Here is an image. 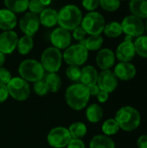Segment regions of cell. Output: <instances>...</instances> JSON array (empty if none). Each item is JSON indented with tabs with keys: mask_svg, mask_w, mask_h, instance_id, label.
<instances>
[{
	"mask_svg": "<svg viewBox=\"0 0 147 148\" xmlns=\"http://www.w3.org/2000/svg\"><path fill=\"white\" fill-rule=\"evenodd\" d=\"M98 75H99L98 71L94 66L87 65L81 69L80 82L81 84L89 87L91 85L97 84Z\"/></svg>",
	"mask_w": 147,
	"mask_h": 148,
	"instance_id": "obj_20",
	"label": "cell"
},
{
	"mask_svg": "<svg viewBox=\"0 0 147 148\" xmlns=\"http://www.w3.org/2000/svg\"><path fill=\"white\" fill-rule=\"evenodd\" d=\"M44 81L51 93L58 92L62 87V80L56 73H48Z\"/></svg>",
	"mask_w": 147,
	"mask_h": 148,
	"instance_id": "obj_28",
	"label": "cell"
},
{
	"mask_svg": "<svg viewBox=\"0 0 147 148\" xmlns=\"http://www.w3.org/2000/svg\"><path fill=\"white\" fill-rule=\"evenodd\" d=\"M41 64L48 73H56L60 70L62 63V54L55 47H49L41 56Z\"/></svg>",
	"mask_w": 147,
	"mask_h": 148,
	"instance_id": "obj_5",
	"label": "cell"
},
{
	"mask_svg": "<svg viewBox=\"0 0 147 148\" xmlns=\"http://www.w3.org/2000/svg\"><path fill=\"white\" fill-rule=\"evenodd\" d=\"M120 128L117 121L114 120V118H110V119L106 120L101 126V130H102L103 134L109 136V137L115 135L120 131Z\"/></svg>",
	"mask_w": 147,
	"mask_h": 148,
	"instance_id": "obj_30",
	"label": "cell"
},
{
	"mask_svg": "<svg viewBox=\"0 0 147 148\" xmlns=\"http://www.w3.org/2000/svg\"><path fill=\"white\" fill-rule=\"evenodd\" d=\"M68 132L72 139H82L88 133V127L85 123L81 121H76L72 123L68 127Z\"/></svg>",
	"mask_w": 147,
	"mask_h": 148,
	"instance_id": "obj_27",
	"label": "cell"
},
{
	"mask_svg": "<svg viewBox=\"0 0 147 148\" xmlns=\"http://www.w3.org/2000/svg\"><path fill=\"white\" fill-rule=\"evenodd\" d=\"M33 47H34V41H33L32 36L24 35L21 38H18L16 49L20 55L22 56L28 55L32 50Z\"/></svg>",
	"mask_w": 147,
	"mask_h": 148,
	"instance_id": "obj_26",
	"label": "cell"
},
{
	"mask_svg": "<svg viewBox=\"0 0 147 148\" xmlns=\"http://www.w3.org/2000/svg\"><path fill=\"white\" fill-rule=\"evenodd\" d=\"M121 1V0H120ZM122 1H127V0H122Z\"/></svg>",
	"mask_w": 147,
	"mask_h": 148,
	"instance_id": "obj_47",
	"label": "cell"
},
{
	"mask_svg": "<svg viewBox=\"0 0 147 148\" xmlns=\"http://www.w3.org/2000/svg\"><path fill=\"white\" fill-rule=\"evenodd\" d=\"M40 24L46 28L55 27L58 23V11L51 8H45L39 14Z\"/></svg>",
	"mask_w": 147,
	"mask_h": 148,
	"instance_id": "obj_19",
	"label": "cell"
},
{
	"mask_svg": "<svg viewBox=\"0 0 147 148\" xmlns=\"http://www.w3.org/2000/svg\"><path fill=\"white\" fill-rule=\"evenodd\" d=\"M9 91L7 86L4 84H0V103L6 101L9 98Z\"/></svg>",
	"mask_w": 147,
	"mask_h": 148,
	"instance_id": "obj_40",
	"label": "cell"
},
{
	"mask_svg": "<svg viewBox=\"0 0 147 148\" xmlns=\"http://www.w3.org/2000/svg\"><path fill=\"white\" fill-rule=\"evenodd\" d=\"M104 110L101 105L97 103H92L87 106L86 117L90 123H98L103 118Z\"/></svg>",
	"mask_w": 147,
	"mask_h": 148,
	"instance_id": "obj_21",
	"label": "cell"
},
{
	"mask_svg": "<svg viewBox=\"0 0 147 148\" xmlns=\"http://www.w3.org/2000/svg\"><path fill=\"white\" fill-rule=\"evenodd\" d=\"M17 41L18 36L15 31H3L0 34V52L4 55L11 54L16 49Z\"/></svg>",
	"mask_w": 147,
	"mask_h": 148,
	"instance_id": "obj_14",
	"label": "cell"
},
{
	"mask_svg": "<svg viewBox=\"0 0 147 148\" xmlns=\"http://www.w3.org/2000/svg\"><path fill=\"white\" fill-rule=\"evenodd\" d=\"M145 28H146V30L147 31V18H146V23H145Z\"/></svg>",
	"mask_w": 147,
	"mask_h": 148,
	"instance_id": "obj_46",
	"label": "cell"
},
{
	"mask_svg": "<svg viewBox=\"0 0 147 148\" xmlns=\"http://www.w3.org/2000/svg\"><path fill=\"white\" fill-rule=\"evenodd\" d=\"M21 31L29 36H33L40 27L39 16L31 12H26L19 21Z\"/></svg>",
	"mask_w": 147,
	"mask_h": 148,
	"instance_id": "obj_11",
	"label": "cell"
},
{
	"mask_svg": "<svg viewBox=\"0 0 147 148\" xmlns=\"http://www.w3.org/2000/svg\"><path fill=\"white\" fill-rule=\"evenodd\" d=\"M138 148H147V134L140 135L137 140Z\"/></svg>",
	"mask_w": 147,
	"mask_h": 148,
	"instance_id": "obj_42",
	"label": "cell"
},
{
	"mask_svg": "<svg viewBox=\"0 0 147 148\" xmlns=\"http://www.w3.org/2000/svg\"><path fill=\"white\" fill-rule=\"evenodd\" d=\"M103 32L107 37L110 38L119 37L123 33L121 23L118 22H110L109 23L105 25Z\"/></svg>",
	"mask_w": 147,
	"mask_h": 148,
	"instance_id": "obj_29",
	"label": "cell"
},
{
	"mask_svg": "<svg viewBox=\"0 0 147 148\" xmlns=\"http://www.w3.org/2000/svg\"><path fill=\"white\" fill-rule=\"evenodd\" d=\"M115 53L107 48L101 49L95 57L96 65L101 70L110 69L115 64Z\"/></svg>",
	"mask_w": 147,
	"mask_h": 148,
	"instance_id": "obj_15",
	"label": "cell"
},
{
	"mask_svg": "<svg viewBox=\"0 0 147 148\" xmlns=\"http://www.w3.org/2000/svg\"><path fill=\"white\" fill-rule=\"evenodd\" d=\"M106 23L104 16L97 12V11H91L82 17L81 26L84 29L88 35H101L105 28Z\"/></svg>",
	"mask_w": 147,
	"mask_h": 148,
	"instance_id": "obj_7",
	"label": "cell"
},
{
	"mask_svg": "<svg viewBox=\"0 0 147 148\" xmlns=\"http://www.w3.org/2000/svg\"><path fill=\"white\" fill-rule=\"evenodd\" d=\"M67 148H86L85 143L81 139H71L67 145Z\"/></svg>",
	"mask_w": 147,
	"mask_h": 148,
	"instance_id": "obj_39",
	"label": "cell"
},
{
	"mask_svg": "<svg viewBox=\"0 0 147 148\" xmlns=\"http://www.w3.org/2000/svg\"><path fill=\"white\" fill-rule=\"evenodd\" d=\"M29 0H3V3L9 10L14 13H22L28 10Z\"/></svg>",
	"mask_w": 147,
	"mask_h": 148,
	"instance_id": "obj_25",
	"label": "cell"
},
{
	"mask_svg": "<svg viewBox=\"0 0 147 148\" xmlns=\"http://www.w3.org/2000/svg\"><path fill=\"white\" fill-rule=\"evenodd\" d=\"M136 56L133 42L124 41L119 44L116 49L115 57L123 62H130Z\"/></svg>",
	"mask_w": 147,
	"mask_h": 148,
	"instance_id": "obj_17",
	"label": "cell"
},
{
	"mask_svg": "<svg viewBox=\"0 0 147 148\" xmlns=\"http://www.w3.org/2000/svg\"><path fill=\"white\" fill-rule=\"evenodd\" d=\"M11 73L10 70L3 67H0V84H4L7 85L9 82L11 80Z\"/></svg>",
	"mask_w": 147,
	"mask_h": 148,
	"instance_id": "obj_37",
	"label": "cell"
},
{
	"mask_svg": "<svg viewBox=\"0 0 147 148\" xmlns=\"http://www.w3.org/2000/svg\"><path fill=\"white\" fill-rule=\"evenodd\" d=\"M81 10L75 4H68L58 11V23L60 27L70 31L81 26L82 20Z\"/></svg>",
	"mask_w": 147,
	"mask_h": 148,
	"instance_id": "obj_3",
	"label": "cell"
},
{
	"mask_svg": "<svg viewBox=\"0 0 147 148\" xmlns=\"http://www.w3.org/2000/svg\"><path fill=\"white\" fill-rule=\"evenodd\" d=\"M50 41L53 44V47L60 50L66 49L71 44L72 36L68 30L62 27H58L51 32Z\"/></svg>",
	"mask_w": 147,
	"mask_h": 148,
	"instance_id": "obj_12",
	"label": "cell"
},
{
	"mask_svg": "<svg viewBox=\"0 0 147 148\" xmlns=\"http://www.w3.org/2000/svg\"><path fill=\"white\" fill-rule=\"evenodd\" d=\"M33 90L39 96H45L49 92V88H48V86H47L44 80H40V81H37V82H34Z\"/></svg>",
	"mask_w": 147,
	"mask_h": 148,
	"instance_id": "obj_34",
	"label": "cell"
},
{
	"mask_svg": "<svg viewBox=\"0 0 147 148\" xmlns=\"http://www.w3.org/2000/svg\"><path fill=\"white\" fill-rule=\"evenodd\" d=\"M29 1H30V0H29Z\"/></svg>",
	"mask_w": 147,
	"mask_h": 148,
	"instance_id": "obj_48",
	"label": "cell"
},
{
	"mask_svg": "<svg viewBox=\"0 0 147 148\" xmlns=\"http://www.w3.org/2000/svg\"><path fill=\"white\" fill-rule=\"evenodd\" d=\"M100 6L107 12H113L120 8V0H100Z\"/></svg>",
	"mask_w": 147,
	"mask_h": 148,
	"instance_id": "obj_32",
	"label": "cell"
},
{
	"mask_svg": "<svg viewBox=\"0 0 147 148\" xmlns=\"http://www.w3.org/2000/svg\"><path fill=\"white\" fill-rule=\"evenodd\" d=\"M88 92H89L90 96H96L98 95V93L100 92V90H101L97 84L91 85V86L88 87Z\"/></svg>",
	"mask_w": 147,
	"mask_h": 148,
	"instance_id": "obj_43",
	"label": "cell"
},
{
	"mask_svg": "<svg viewBox=\"0 0 147 148\" xmlns=\"http://www.w3.org/2000/svg\"><path fill=\"white\" fill-rule=\"evenodd\" d=\"M81 4L84 9L89 12L95 11V10L100 6V0H82Z\"/></svg>",
	"mask_w": 147,
	"mask_h": 148,
	"instance_id": "obj_36",
	"label": "cell"
},
{
	"mask_svg": "<svg viewBox=\"0 0 147 148\" xmlns=\"http://www.w3.org/2000/svg\"><path fill=\"white\" fill-rule=\"evenodd\" d=\"M4 62H5V55L0 52V67H3V65L4 64Z\"/></svg>",
	"mask_w": 147,
	"mask_h": 148,
	"instance_id": "obj_44",
	"label": "cell"
},
{
	"mask_svg": "<svg viewBox=\"0 0 147 148\" xmlns=\"http://www.w3.org/2000/svg\"><path fill=\"white\" fill-rule=\"evenodd\" d=\"M89 99L90 95L88 87L81 82L69 86L65 91V100L68 106L75 111L86 108Z\"/></svg>",
	"mask_w": 147,
	"mask_h": 148,
	"instance_id": "obj_1",
	"label": "cell"
},
{
	"mask_svg": "<svg viewBox=\"0 0 147 148\" xmlns=\"http://www.w3.org/2000/svg\"><path fill=\"white\" fill-rule=\"evenodd\" d=\"M18 74L20 77L28 82H36L42 80L45 75V70L39 61L26 59L19 64Z\"/></svg>",
	"mask_w": 147,
	"mask_h": 148,
	"instance_id": "obj_4",
	"label": "cell"
},
{
	"mask_svg": "<svg viewBox=\"0 0 147 148\" xmlns=\"http://www.w3.org/2000/svg\"><path fill=\"white\" fill-rule=\"evenodd\" d=\"M88 58V50L81 43L70 45L68 47L62 55V59L68 65L81 66Z\"/></svg>",
	"mask_w": 147,
	"mask_h": 148,
	"instance_id": "obj_6",
	"label": "cell"
},
{
	"mask_svg": "<svg viewBox=\"0 0 147 148\" xmlns=\"http://www.w3.org/2000/svg\"><path fill=\"white\" fill-rule=\"evenodd\" d=\"M121 27L123 33H125L126 36L136 38L142 36L146 30L143 19L134 15H129L126 16L121 23Z\"/></svg>",
	"mask_w": 147,
	"mask_h": 148,
	"instance_id": "obj_9",
	"label": "cell"
},
{
	"mask_svg": "<svg viewBox=\"0 0 147 148\" xmlns=\"http://www.w3.org/2000/svg\"><path fill=\"white\" fill-rule=\"evenodd\" d=\"M89 148H115V143L109 136L97 134L91 139Z\"/></svg>",
	"mask_w": 147,
	"mask_h": 148,
	"instance_id": "obj_23",
	"label": "cell"
},
{
	"mask_svg": "<svg viewBox=\"0 0 147 148\" xmlns=\"http://www.w3.org/2000/svg\"><path fill=\"white\" fill-rule=\"evenodd\" d=\"M39 1L41 2V3H42L44 7L49 6V5L51 3V2H52V0H39Z\"/></svg>",
	"mask_w": 147,
	"mask_h": 148,
	"instance_id": "obj_45",
	"label": "cell"
},
{
	"mask_svg": "<svg viewBox=\"0 0 147 148\" xmlns=\"http://www.w3.org/2000/svg\"><path fill=\"white\" fill-rule=\"evenodd\" d=\"M136 54L140 57L147 58V36H140L133 42Z\"/></svg>",
	"mask_w": 147,
	"mask_h": 148,
	"instance_id": "obj_31",
	"label": "cell"
},
{
	"mask_svg": "<svg viewBox=\"0 0 147 148\" xmlns=\"http://www.w3.org/2000/svg\"><path fill=\"white\" fill-rule=\"evenodd\" d=\"M28 9L29 10V12L39 16V14L45 9V7L41 3V2L39 0H30L29 2Z\"/></svg>",
	"mask_w": 147,
	"mask_h": 148,
	"instance_id": "obj_35",
	"label": "cell"
},
{
	"mask_svg": "<svg viewBox=\"0 0 147 148\" xmlns=\"http://www.w3.org/2000/svg\"><path fill=\"white\" fill-rule=\"evenodd\" d=\"M113 73L118 80L127 82L133 80L137 74V69L135 66L131 62H120L114 67Z\"/></svg>",
	"mask_w": 147,
	"mask_h": 148,
	"instance_id": "obj_16",
	"label": "cell"
},
{
	"mask_svg": "<svg viewBox=\"0 0 147 148\" xmlns=\"http://www.w3.org/2000/svg\"><path fill=\"white\" fill-rule=\"evenodd\" d=\"M129 9L132 15L141 19L147 18V0H130Z\"/></svg>",
	"mask_w": 147,
	"mask_h": 148,
	"instance_id": "obj_22",
	"label": "cell"
},
{
	"mask_svg": "<svg viewBox=\"0 0 147 148\" xmlns=\"http://www.w3.org/2000/svg\"><path fill=\"white\" fill-rule=\"evenodd\" d=\"M119 80L115 76L113 71L110 69L101 70L98 75L97 85L101 90L106 91L108 94L113 93L118 87Z\"/></svg>",
	"mask_w": 147,
	"mask_h": 148,
	"instance_id": "obj_13",
	"label": "cell"
},
{
	"mask_svg": "<svg viewBox=\"0 0 147 148\" xmlns=\"http://www.w3.org/2000/svg\"><path fill=\"white\" fill-rule=\"evenodd\" d=\"M96 97H97V100H98V101L100 103H105L109 99V94L107 92H106V91L100 90V92L98 93Z\"/></svg>",
	"mask_w": 147,
	"mask_h": 148,
	"instance_id": "obj_41",
	"label": "cell"
},
{
	"mask_svg": "<svg viewBox=\"0 0 147 148\" xmlns=\"http://www.w3.org/2000/svg\"><path fill=\"white\" fill-rule=\"evenodd\" d=\"M73 37L76 40V41H79L80 42H82L83 40H85L87 38V32L84 30V29L81 27V26H79L77 28H75L74 30H73Z\"/></svg>",
	"mask_w": 147,
	"mask_h": 148,
	"instance_id": "obj_38",
	"label": "cell"
},
{
	"mask_svg": "<svg viewBox=\"0 0 147 148\" xmlns=\"http://www.w3.org/2000/svg\"><path fill=\"white\" fill-rule=\"evenodd\" d=\"M66 76L68 79H69L72 82H79L81 78V69L78 66H73L69 65L67 69H66Z\"/></svg>",
	"mask_w": 147,
	"mask_h": 148,
	"instance_id": "obj_33",
	"label": "cell"
},
{
	"mask_svg": "<svg viewBox=\"0 0 147 148\" xmlns=\"http://www.w3.org/2000/svg\"><path fill=\"white\" fill-rule=\"evenodd\" d=\"M71 139L68 129L64 127H55L47 135L48 144L54 148L66 147Z\"/></svg>",
	"mask_w": 147,
	"mask_h": 148,
	"instance_id": "obj_10",
	"label": "cell"
},
{
	"mask_svg": "<svg viewBox=\"0 0 147 148\" xmlns=\"http://www.w3.org/2000/svg\"><path fill=\"white\" fill-rule=\"evenodd\" d=\"M114 120L117 121L120 128L125 132H133L136 130L141 123L139 112L132 106L120 108L116 112Z\"/></svg>",
	"mask_w": 147,
	"mask_h": 148,
	"instance_id": "obj_2",
	"label": "cell"
},
{
	"mask_svg": "<svg viewBox=\"0 0 147 148\" xmlns=\"http://www.w3.org/2000/svg\"><path fill=\"white\" fill-rule=\"evenodd\" d=\"M6 86L10 96L17 101H24L30 95V86L29 82L20 76L12 77Z\"/></svg>",
	"mask_w": 147,
	"mask_h": 148,
	"instance_id": "obj_8",
	"label": "cell"
},
{
	"mask_svg": "<svg viewBox=\"0 0 147 148\" xmlns=\"http://www.w3.org/2000/svg\"><path fill=\"white\" fill-rule=\"evenodd\" d=\"M103 42V37L101 35H92L80 43L83 44L88 51H97L101 49Z\"/></svg>",
	"mask_w": 147,
	"mask_h": 148,
	"instance_id": "obj_24",
	"label": "cell"
},
{
	"mask_svg": "<svg viewBox=\"0 0 147 148\" xmlns=\"http://www.w3.org/2000/svg\"><path fill=\"white\" fill-rule=\"evenodd\" d=\"M17 23V18L14 12L8 9L0 10V29L3 31L12 30Z\"/></svg>",
	"mask_w": 147,
	"mask_h": 148,
	"instance_id": "obj_18",
	"label": "cell"
}]
</instances>
